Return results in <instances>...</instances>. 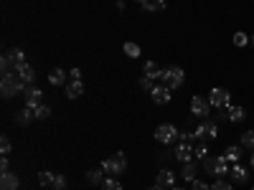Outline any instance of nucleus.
Instances as JSON below:
<instances>
[{"instance_id": "14", "label": "nucleus", "mask_w": 254, "mask_h": 190, "mask_svg": "<svg viewBox=\"0 0 254 190\" xmlns=\"http://www.w3.org/2000/svg\"><path fill=\"white\" fill-rule=\"evenodd\" d=\"M155 185H160V188H173L176 185V173L173 170H160L158 173V178H155Z\"/></svg>"}, {"instance_id": "15", "label": "nucleus", "mask_w": 254, "mask_h": 190, "mask_svg": "<svg viewBox=\"0 0 254 190\" xmlns=\"http://www.w3.org/2000/svg\"><path fill=\"white\" fill-rule=\"evenodd\" d=\"M64 89H66V96H69V99H79V96L84 94V84H81V81H74V79H71V81H69V84H66V87H64Z\"/></svg>"}, {"instance_id": "36", "label": "nucleus", "mask_w": 254, "mask_h": 190, "mask_svg": "<svg viewBox=\"0 0 254 190\" xmlns=\"http://www.w3.org/2000/svg\"><path fill=\"white\" fill-rule=\"evenodd\" d=\"M0 152H3V155H10V137H0Z\"/></svg>"}, {"instance_id": "17", "label": "nucleus", "mask_w": 254, "mask_h": 190, "mask_svg": "<svg viewBox=\"0 0 254 190\" xmlns=\"http://www.w3.org/2000/svg\"><path fill=\"white\" fill-rule=\"evenodd\" d=\"M142 74H145V76H150V79H155V81H160V74H163V69L158 66L155 61H147L145 66H142Z\"/></svg>"}, {"instance_id": "9", "label": "nucleus", "mask_w": 254, "mask_h": 190, "mask_svg": "<svg viewBox=\"0 0 254 190\" xmlns=\"http://www.w3.org/2000/svg\"><path fill=\"white\" fill-rule=\"evenodd\" d=\"M178 135H181V132L176 130L173 124H160L158 130H155V140H158L160 144H171V142H176Z\"/></svg>"}, {"instance_id": "27", "label": "nucleus", "mask_w": 254, "mask_h": 190, "mask_svg": "<svg viewBox=\"0 0 254 190\" xmlns=\"http://www.w3.org/2000/svg\"><path fill=\"white\" fill-rule=\"evenodd\" d=\"M239 144H242V147H247V150H254V130H247V132L242 135Z\"/></svg>"}, {"instance_id": "35", "label": "nucleus", "mask_w": 254, "mask_h": 190, "mask_svg": "<svg viewBox=\"0 0 254 190\" xmlns=\"http://www.w3.org/2000/svg\"><path fill=\"white\" fill-rule=\"evenodd\" d=\"M0 69H3V74H8V71H15V69H13V58H10L8 53H5L3 58H0Z\"/></svg>"}, {"instance_id": "11", "label": "nucleus", "mask_w": 254, "mask_h": 190, "mask_svg": "<svg viewBox=\"0 0 254 190\" xmlns=\"http://www.w3.org/2000/svg\"><path fill=\"white\" fill-rule=\"evenodd\" d=\"M150 96H153L155 104H160V107H165V104L173 99V96H171V89H168L165 84H155V89L150 92Z\"/></svg>"}, {"instance_id": "1", "label": "nucleus", "mask_w": 254, "mask_h": 190, "mask_svg": "<svg viewBox=\"0 0 254 190\" xmlns=\"http://www.w3.org/2000/svg\"><path fill=\"white\" fill-rule=\"evenodd\" d=\"M26 87H28V84L20 79L15 71H8V74L0 76V94H3L5 99H10V96H15V94H23Z\"/></svg>"}, {"instance_id": "2", "label": "nucleus", "mask_w": 254, "mask_h": 190, "mask_svg": "<svg viewBox=\"0 0 254 190\" xmlns=\"http://www.w3.org/2000/svg\"><path fill=\"white\" fill-rule=\"evenodd\" d=\"M203 173L206 175H211V178H224L226 173H229V162H226V157L224 155H208L206 160H203Z\"/></svg>"}, {"instance_id": "24", "label": "nucleus", "mask_w": 254, "mask_h": 190, "mask_svg": "<svg viewBox=\"0 0 254 190\" xmlns=\"http://www.w3.org/2000/svg\"><path fill=\"white\" fill-rule=\"evenodd\" d=\"M104 175H107V173H104L102 167H97V170H89V173H87V183H92V185H102V183H104Z\"/></svg>"}, {"instance_id": "18", "label": "nucleus", "mask_w": 254, "mask_h": 190, "mask_svg": "<svg viewBox=\"0 0 254 190\" xmlns=\"http://www.w3.org/2000/svg\"><path fill=\"white\" fill-rule=\"evenodd\" d=\"M226 117H229V122H244L247 112H244V107H226Z\"/></svg>"}, {"instance_id": "8", "label": "nucleus", "mask_w": 254, "mask_h": 190, "mask_svg": "<svg viewBox=\"0 0 254 190\" xmlns=\"http://www.w3.org/2000/svg\"><path fill=\"white\" fill-rule=\"evenodd\" d=\"M173 157H176L178 162H183V165H186V162H193V157H196V144H193V142H178Z\"/></svg>"}, {"instance_id": "37", "label": "nucleus", "mask_w": 254, "mask_h": 190, "mask_svg": "<svg viewBox=\"0 0 254 190\" xmlns=\"http://www.w3.org/2000/svg\"><path fill=\"white\" fill-rule=\"evenodd\" d=\"M211 190H234V188H231V183H226V180H216L214 185H211Z\"/></svg>"}, {"instance_id": "41", "label": "nucleus", "mask_w": 254, "mask_h": 190, "mask_svg": "<svg viewBox=\"0 0 254 190\" xmlns=\"http://www.w3.org/2000/svg\"><path fill=\"white\" fill-rule=\"evenodd\" d=\"M69 76H71L74 81H81V71H79V69H71V71H69Z\"/></svg>"}, {"instance_id": "22", "label": "nucleus", "mask_w": 254, "mask_h": 190, "mask_svg": "<svg viewBox=\"0 0 254 190\" xmlns=\"http://www.w3.org/2000/svg\"><path fill=\"white\" fill-rule=\"evenodd\" d=\"M231 178H234V183H247V167H242L239 162L237 165H231Z\"/></svg>"}, {"instance_id": "21", "label": "nucleus", "mask_w": 254, "mask_h": 190, "mask_svg": "<svg viewBox=\"0 0 254 190\" xmlns=\"http://www.w3.org/2000/svg\"><path fill=\"white\" fill-rule=\"evenodd\" d=\"M181 178H183L186 183H193V180H196V162H186L183 170H181Z\"/></svg>"}, {"instance_id": "46", "label": "nucleus", "mask_w": 254, "mask_h": 190, "mask_svg": "<svg viewBox=\"0 0 254 190\" xmlns=\"http://www.w3.org/2000/svg\"><path fill=\"white\" fill-rule=\"evenodd\" d=\"M252 190H254V188H252Z\"/></svg>"}, {"instance_id": "30", "label": "nucleus", "mask_w": 254, "mask_h": 190, "mask_svg": "<svg viewBox=\"0 0 254 190\" xmlns=\"http://www.w3.org/2000/svg\"><path fill=\"white\" fill-rule=\"evenodd\" d=\"M234 46H237V48L249 46V36H247V33H242V31H237V33H234Z\"/></svg>"}, {"instance_id": "4", "label": "nucleus", "mask_w": 254, "mask_h": 190, "mask_svg": "<svg viewBox=\"0 0 254 190\" xmlns=\"http://www.w3.org/2000/svg\"><path fill=\"white\" fill-rule=\"evenodd\" d=\"M183 81H186V71H183L181 66H168V69H163V74H160V84H165L171 92L178 89Z\"/></svg>"}, {"instance_id": "28", "label": "nucleus", "mask_w": 254, "mask_h": 190, "mask_svg": "<svg viewBox=\"0 0 254 190\" xmlns=\"http://www.w3.org/2000/svg\"><path fill=\"white\" fill-rule=\"evenodd\" d=\"M102 190H122V185H120V180L117 178H104V183H102Z\"/></svg>"}, {"instance_id": "32", "label": "nucleus", "mask_w": 254, "mask_h": 190, "mask_svg": "<svg viewBox=\"0 0 254 190\" xmlns=\"http://www.w3.org/2000/svg\"><path fill=\"white\" fill-rule=\"evenodd\" d=\"M178 140H181V142H198V140H196V132H193V130H181Z\"/></svg>"}, {"instance_id": "38", "label": "nucleus", "mask_w": 254, "mask_h": 190, "mask_svg": "<svg viewBox=\"0 0 254 190\" xmlns=\"http://www.w3.org/2000/svg\"><path fill=\"white\" fill-rule=\"evenodd\" d=\"M196 157H203V160L208 157V147H206V142H198V144H196Z\"/></svg>"}, {"instance_id": "16", "label": "nucleus", "mask_w": 254, "mask_h": 190, "mask_svg": "<svg viewBox=\"0 0 254 190\" xmlns=\"http://www.w3.org/2000/svg\"><path fill=\"white\" fill-rule=\"evenodd\" d=\"M31 119H36V114H33V109H28V107H23L20 112H15V124H20V127L31 124Z\"/></svg>"}, {"instance_id": "20", "label": "nucleus", "mask_w": 254, "mask_h": 190, "mask_svg": "<svg viewBox=\"0 0 254 190\" xmlns=\"http://www.w3.org/2000/svg\"><path fill=\"white\" fill-rule=\"evenodd\" d=\"M137 3L142 5V10L153 13V10H163L165 8V0H137Z\"/></svg>"}, {"instance_id": "12", "label": "nucleus", "mask_w": 254, "mask_h": 190, "mask_svg": "<svg viewBox=\"0 0 254 190\" xmlns=\"http://www.w3.org/2000/svg\"><path fill=\"white\" fill-rule=\"evenodd\" d=\"M224 157H226L229 165H237V162L244 157V147H242V144H231V147H226V150H224Z\"/></svg>"}, {"instance_id": "45", "label": "nucleus", "mask_w": 254, "mask_h": 190, "mask_svg": "<svg viewBox=\"0 0 254 190\" xmlns=\"http://www.w3.org/2000/svg\"><path fill=\"white\" fill-rule=\"evenodd\" d=\"M249 44H252V46H254V36H249Z\"/></svg>"}, {"instance_id": "13", "label": "nucleus", "mask_w": 254, "mask_h": 190, "mask_svg": "<svg viewBox=\"0 0 254 190\" xmlns=\"http://www.w3.org/2000/svg\"><path fill=\"white\" fill-rule=\"evenodd\" d=\"M20 180L15 178V173H0V190H18Z\"/></svg>"}, {"instance_id": "29", "label": "nucleus", "mask_w": 254, "mask_h": 190, "mask_svg": "<svg viewBox=\"0 0 254 190\" xmlns=\"http://www.w3.org/2000/svg\"><path fill=\"white\" fill-rule=\"evenodd\" d=\"M33 114H36V119H49L51 117V107L49 104H41L38 109H33Z\"/></svg>"}, {"instance_id": "19", "label": "nucleus", "mask_w": 254, "mask_h": 190, "mask_svg": "<svg viewBox=\"0 0 254 190\" xmlns=\"http://www.w3.org/2000/svg\"><path fill=\"white\" fill-rule=\"evenodd\" d=\"M15 74H18L20 79H23L26 84H31V81H33V76H36V71H33L31 63H23V66H18V69H15Z\"/></svg>"}, {"instance_id": "10", "label": "nucleus", "mask_w": 254, "mask_h": 190, "mask_svg": "<svg viewBox=\"0 0 254 190\" xmlns=\"http://www.w3.org/2000/svg\"><path fill=\"white\" fill-rule=\"evenodd\" d=\"M23 96H26V107L28 109H38L41 104H44V92H41L38 87H26V92H23Z\"/></svg>"}, {"instance_id": "7", "label": "nucleus", "mask_w": 254, "mask_h": 190, "mask_svg": "<svg viewBox=\"0 0 254 190\" xmlns=\"http://www.w3.org/2000/svg\"><path fill=\"white\" fill-rule=\"evenodd\" d=\"M211 101H208V96H190V114L193 117H201V119H206L208 114H211Z\"/></svg>"}, {"instance_id": "34", "label": "nucleus", "mask_w": 254, "mask_h": 190, "mask_svg": "<svg viewBox=\"0 0 254 190\" xmlns=\"http://www.w3.org/2000/svg\"><path fill=\"white\" fill-rule=\"evenodd\" d=\"M51 188H54V190H66V188H69V180L64 178V175H56V178H54V185H51Z\"/></svg>"}, {"instance_id": "40", "label": "nucleus", "mask_w": 254, "mask_h": 190, "mask_svg": "<svg viewBox=\"0 0 254 190\" xmlns=\"http://www.w3.org/2000/svg\"><path fill=\"white\" fill-rule=\"evenodd\" d=\"M8 165H10V160H8V155H3L0 157V173H8Z\"/></svg>"}, {"instance_id": "3", "label": "nucleus", "mask_w": 254, "mask_h": 190, "mask_svg": "<svg viewBox=\"0 0 254 190\" xmlns=\"http://www.w3.org/2000/svg\"><path fill=\"white\" fill-rule=\"evenodd\" d=\"M193 132H196V140L198 142H211V140L219 137V124H216V119L206 117V119L198 122V127H196Z\"/></svg>"}, {"instance_id": "6", "label": "nucleus", "mask_w": 254, "mask_h": 190, "mask_svg": "<svg viewBox=\"0 0 254 190\" xmlns=\"http://www.w3.org/2000/svg\"><path fill=\"white\" fill-rule=\"evenodd\" d=\"M208 101H211V107H214V109H226V107H231V94H229V89L214 87L208 92Z\"/></svg>"}, {"instance_id": "31", "label": "nucleus", "mask_w": 254, "mask_h": 190, "mask_svg": "<svg viewBox=\"0 0 254 190\" xmlns=\"http://www.w3.org/2000/svg\"><path fill=\"white\" fill-rule=\"evenodd\" d=\"M140 89H142V92H153V89H155V79L142 76V79H140Z\"/></svg>"}, {"instance_id": "33", "label": "nucleus", "mask_w": 254, "mask_h": 190, "mask_svg": "<svg viewBox=\"0 0 254 190\" xmlns=\"http://www.w3.org/2000/svg\"><path fill=\"white\" fill-rule=\"evenodd\" d=\"M54 178H56V175H51V173H46V170H44V173H38V183L44 185V188L54 185Z\"/></svg>"}, {"instance_id": "43", "label": "nucleus", "mask_w": 254, "mask_h": 190, "mask_svg": "<svg viewBox=\"0 0 254 190\" xmlns=\"http://www.w3.org/2000/svg\"><path fill=\"white\" fill-rule=\"evenodd\" d=\"M147 190H165V188H160V185H153V188H147Z\"/></svg>"}, {"instance_id": "26", "label": "nucleus", "mask_w": 254, "mask_h": 190, "mask_svg": "<svg viewBox=\"0 0 254 190\" xmlns=\"http://www.w3.org/2000/svg\"><path fill=\"white\" fill-rule=\"evenodd\" d=\"M122 48H125V56H130V58H137L140 56V46L135 44V41H127Z\"/></svg>"}, {"instance_id": "39", "label": "nucleus", "mask_w": 254, "mask_h": 190, "mask_svg": "<svg viewBox=\"0 0 254 190\" xmlns=\"http://www.w3.org/2000/svg\"><path fill=\"white\" fill-rule=\"evenodd\" d=\"M190 190H211L206 183H201V180H193V183H190Z\"/></svg>"}, {"instance_id": "23", "label": "nucleus", "mask_w": 254, "mask_h": 190, "mask_svg": "<svg viewBox=\"0 0 254 190\" xmlns=\"http://www.w3.org/2000/svg\"><path fill=\"white\" fill-rule=\"evenodd\" d=\"M66 71H61V69H54L51 74H49V81L54 84V87H61V84H66Z\"/></svg>"}, {"instance_id": "44", "label": "nucleus", "mask_w": 254, "mask_h": 190, "mask_svg": "<svg viewBox=\"0 0 254 190\" xmlns=\"http://www.w3.org/2000/svg\"><path fill=\"white\" fill-rule=\"evenodd\" d=\"M171 190H186V188H178V185H173V188H171Z\"/></svg>"}, {"instance_id": "5", "label": "nucleus", "mask_w": 254, "mask_h": 190, "mask_svg": "<svg viewBox=\"0 0 254 190\" xmlns=\"http://www.w3.org/2000/svg\"><path fill=\"white\" fill-rule=\"evenodd\" d=\"M102 170L107 173L110 178H117L120 173H125V170H127V157H125V152H117V155L107 157V160L102 162Z\"/></svg>"}, {"instance_id": "25", "label": "nucleus", "mask_w": 254, "mask_h": 190, "mask_svg": "<svg viewBox=\"0 0 254 190\" xmlns=\"http://www.w3.org/2000/svg\"><path fill=\"white\" fill-rule=\"evenodd\" d=\"M8 56L13 58V69H18V66H23V63H26V53L20 51V48H13V51H8Z\"/></svg>"}, {"instance_id": "42", "label": "nucleus", "mask_w": 254, "mask_h": 190, "mask_svg": "<svg viewBox=\"0 0 254 190\" xmlns=\"http://www.w3.org/2000/svg\"><path fill=\"white\" fill-rule=\"evenodd\" d=\"M249 165H252V170H254V150H252V155H249Z\"/></svg>"}]
</instances>
